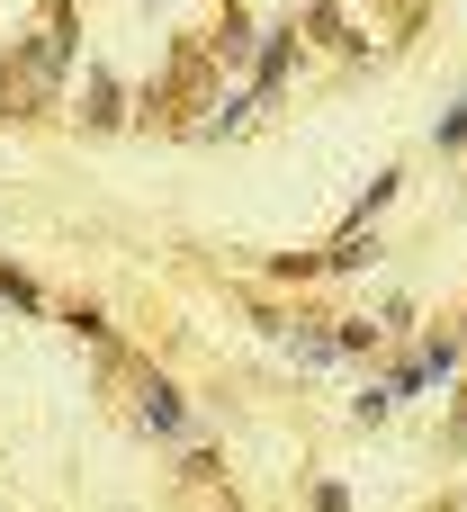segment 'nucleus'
<instances>
[{"instance_id":"obj_1","label":"nucleus","mask_w":467,"mask_h":512,"mask_svg":"<svg viewBox=\"0 0 467 512\" xmlns=\"http://www.w3.org/2000/svg\"><path fill=\"white\" fill-rule=\"evenodd\" d=\"M135 396H144V423H153V432H189V414H180V396H171L162 378H144V369H135Z\"/></svg>"},{"instance_id":"obj_2","label":"nucleus","mask_w":467,"mask_h":512,"mask_svg":"<svg viewBox=\"0 0 467 512\" xmlns=\"http://www.w3.org/2000/svg\"><path fill=\"white\" fill-rule=\"evenodd\" d=\"M441 144H467V99L450 108V117H441Z\"/></svg>"}]
</instances>
